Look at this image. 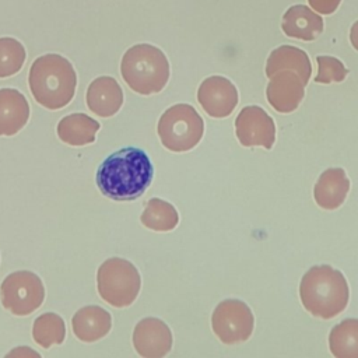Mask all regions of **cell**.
Here are the masks:
<instances>
[{
  "instance_id": "cell-26",
  "label": "cell",
  "mask_w": 358,
  "mask_h": 358,
  "mask_svg": "<svg viewBox=\"0 0 358 358\" xmlns=\"http://www.w3.org/2000/svg\"><path fill=\"white\" fill-rule=\"evenodd\" d=\"M350 42L352 48L358 52V20L350 28Z\"/></svg>"
},
{
  "instance_id": "cell-2",
  "label": "cell",
  "mask_w": 358,
  "mask_h": 358,
  "mask_svg": "<svg viewBox=\"0 0 358 358\" xmlns=\"http://www.w3.org/2000/svg\"><path fill=\"white\" fill-rule=\"evenodd\" d=\"M29 91L46 109L56 110L70 103L76 94L77 74L73 64L57 53H48L34 60L28 74Z\"/></svg>"
},
{
  "instance_id": "cell-24",
  "label": "cell",
  "mask_w": 358,
  "mask_h": 358,
  "mask_svg": "<svg viewBox=\"0 0 358 358\" xmlns=\"http://www.w3.org/2000/svg\"><path fill=\"white\" fill-rule=\"evenodd\" d=\"M316 63H317V76L315 77V83L317 84L341 83L348 74V69L337 57L317 56Z\"/></svg>"
},
{
  "instance_id": "cell-15",
  "label": "cell",
  "mask_w": 358,
  "mask_h": 358,
  "mask_svg": "<svg viewBox=\"0 0 358 358\" xmlns=\"http://www.w3.org/2000/svg\"><path fill=\"white\" fill-rule=\"evenodd\" d=\"M350 179L343 168H329L323 171L313 187L316 204L323 210H336L347 199Z\"/></svg>"
},
{
  "instance_id": "cell-14",
  "label": "cell",
  "mask_w": 358,
  "mask_h": 358,
  "mask_svg": "<svg viewBox=\"0 0 358 358\" xmlns=\"http://www.w3.org/2000/svg\"><path fill=\"white\" fill-rule=\"evenodd\" d=\"M323 28L324 22L320 14L305 4L291 6L281 20L282 32L301 41H315L323 32Z\"/></svg>"
},
{
  "instance_id": "cell-9",
  "label": "cell",
  "mask_w": 358,
  "mask_h": 358,
  "mask_svg": "<svg viewBox=\"0 0 358 358\" xmlns=\"http://www.w3.org/2000/svg\"><path fill=\"white\" fill-rule=\"evenodd\" d=\"M235 134L243 147L260 145L271 150L275 141V124L263 108L249 105L242 108L235 119Z\"/></svg>"
},
{
  "instance_id": "cell-16",
  "label": "cell",
  "mask_w": 358,
  "mask_h": 358,
  "mask_svg": "<svg viewBox=\"0 0 358 358\" xmlns=\"http://www.w3.org/2000/svg\"><path fill=\"white\" fill-rule=\"evenodd\" d=\"M71 327L78 340L92 343L109 333L112 327V316L106 309L98 305H88L74 313Z\"/></svg>"
},
{
  "instance_id": "cell-17",
  "label": "cell",
  "mask_w": 358,
  "mask_h": 358,
  "mask_svg": "<svg viewBox=\"0 0 358 358\" xmlns=\"http://www.w3.org/2000/svg\"><path fill=\"white\" fill-rule=\"evenodd\" d=\"M29 119L27 98L14 88L0 90V136L17 134Z\"/></svg>"
},
{
  "instance_id": "cell-1",
  "label": "cell",
  "mask_w": 358,
  "mask_h": 358,
  "mask_svg": "<svg viewBox=\"0 0 358 358\" xmlns=\"http://www.w3.org/2000/svg\"><path fill=\"white\" fill-rule=\"evenodd\" d=\"M152 176L154 166L147 152L137 147H124L102 161L95 180L108 199L131 201L147 190Z\"/></svg>"
},
{
  "instance_id": "cell-12",
  "label": "cell",
  "mask_w": 358,
  "mask_h": 358,
  "mask_svg": "<svg viewBox=\"0 0 358 358\" xmlns=\"http://www.w3.org/2000/svg\"><path fill=\"white\" fill-rule=\"evenodd\" d=\"M305 95V84L292 70H280L270 77L266 98L271 108L280 113L294 112Z\"/></svg>"
},
{
  "instance_id": "cell-4",
  "label": "cell",
  "mask_w": 358,
  "mask_h": 358,
  "mask_svg": "<svg viewBox=\"0 0 358 358\" xmlns=\"http://www.w3.org/2000/svg\"><path fill=\"white\" fill-rule=\"evenodd\" d=\"M169 73L165 53L150 43L129 48L120 62V74L124 83L141 95L161 92L169 80Z\"/></svg>"
},
{
  "instance_id": "cell-6",
  "label": "cell",
  "mask_w": 358,
  "mask_h": 358,
  "mask_svg": "<svg viewBox=\"0 0 358 358\" xmlns=\"http://www.w3.org/2000/svg\"><path fill=\"white\" fill-rule=\"evenodd\" d=\"M101 298L115 308L130 306L141 288V277L136 266L122 257L105 260L96 273Z\"/></svg>"
},
{
  "instance_id": "cell-10",
  "label": "cell",
  "mask_w": 358,
  "mask_h": 358,
  "mask_svg": "<svg viewBox=\"0 0 358 358\" xmlns=\"http://www.w3.org/2000/svg\"><path fill=\"white\" fill-rule=\"evenodd\" d=\"M238 90L228 78L211 76L201 81L197 90V101L203 110L215 119L229 116L238 105Z\"/></svg>"
},
{
  "instance_id": "cell-3",
  "label": "cell",
  "mask_w": 358,
  "mask_h": 358,
  "mask_svg": "<svg viewBox=\"0 0 358 358\" xmlns=\"http://www.w3.org/2000/svg\"><path fill=\"white\" fill-rule=\"evenodd\" d=\"M299 298L310 315L331 319L347 308L348 282L341 271L329 264L313 266L301 280Z\"/></svg>"
},
{
  "instance_id": "cell-8",
  "label": "cell",
  "mask_w": 358,
  "mask_h": 358,
  "mask_svg": "<svg viewBox=\"0 0 358 358\" xmlns=\"http://www.w3.org/2000/svg\"><path fill=\"white\" fill-rule=\"evenodd\" d=\"M253 326V313L241 299L231 298L220 302L211 315L214 334L228 345L246 341L252 336Z\"/></svg>"
},
{
  "instance_id": "cell-22",
  "label": "cell",
  "mask_w": 358,
  "mask_h": 358,
  "mask_svg": "<svg viewBox=\"0 0 358 358\" xmlns=\"http://www.w3.org/2000/svg\"><path fill=\"white\" fill-rule=\"evenodd\" d=\"M32 337L35 343L43 348L62 344L66 337L64 320L53 312L38 316L32 326Z\"/></svg>"
},
{
  "instance_id": "cell-13",
  "label": "cell",
  "mask_w": 358,
  "mask_h": 358,
  "mask_svg": "<svg viewBox=\"0 0 358 358\" xmlns=\"http://www.w3.org/2000/svg\"><path fill=\"white\" fill-rule=\"evenodd\" d=\"M85 101L91 112L101 117H110L123 105V91L113 77L101 76L88 85Z\"/></svg>"
},
{
  "instance_id": "cell-19",
  "label": "cell",
  "mask_w": 358,
  "mask_h": 358,
  "mask_svg": "<svg viewBox=\"0 0 358 358\" xmlns=\"http://www.w3.org/2000/svg\"><path fill=\"white\" fill-rule=\"evenodd\" d=\"M99 123L85 113H71L57 123L59 138L73 147L87 145L95 141Z\"/></svg>"
},
{
  "instance_id": "cell-7",
  "label": "cell",
  "mask_w": 358,
  "mask_h": 358,
  "mask_svg": "<svg viewBox=\"0 0 358 358\" xmlns=\"http://www.w3.org/2000/svg\"><path fill=\"white\" fill-rule=\"evenodd\" d=\"M0 295L1 303L8 312L15 316H27L42 305L45 287L35 273L20 270L3 280Z\"/></svg>"
},
{
  "instance_id": "cell-5",
  "label": "cell",
  "mask_w": 358,
  "mask_h": 358,
  "mask_svg": "<svg viewBox=\"0 0 358 358\" xmlns=\"http://www.w3.org/2000/svg\"><path fill=\"white\" fill-rule=\"evenodd\" d=\"M162 145L173 152L193 150L204 134V122L189 103H176L168 108L157 126Z\"/></svg>"
},
{
  "instance_id": "cell-21",
  "label": "cell",
  "mask_w": 358,
  "mask_h": 358,
  "mask_svg": "<svg viewBox=\"0 0 358 358\" xmlns=\"http://www.w3.org/2000/svg\"><path fill=\"white\" fill-rule=\"evenodd\" d=\"M140 220L141 224L148 229L157 232H168L176 228L179 224V214L171 203L158 197H152L147 201Z\"/></svg>"
},
{
  "instance_id": "cell-11",
  "label": "cell",
  "mask_w": 358,
  "mask_h": 358,
  "mask_svg": "<svg viewBox=\"0 0 358 358\" xmlns=\"http://www.w3.org/2000/svg\"><path fill=\"white\" fill-rule=\"evenodd\" d=\"M172 331L169 326L158 317L141 319L133 331V345L138 355L144 358H162L172 348Z\"/></svg>"
},
{
  "instance_id": "cell-18",
  "label": "cell",
  "mask_w": 358,
  "mask_h": 358,
  "mask_svg": "<svg viewBox=\"0 0 358 358\" xmlns=\"http://www.w3.org/2000/svg\"><path fill=\"white\" fill-rule=\"evenodd\" d=\"M280 70L295 71L305 85L312 76V64L308 53L292 45L278 46L268 55L266 62V76L270 78Z\"/></svg>"
},
{
  "instance_id": "cell-23",
  "label": "cell",
  "mask_w": 358,
  "mask_h": 358,
  "mask_svg": "<svg viewBox=\"0 0 358 358\" xmlns=\"http://www.w3.org/2000/svg\"><path fill=\"white\" fill-rule=\"evenodd\" d=\"M27 53L22 43L14 38H0V78L17 74L25 62Z\"/></svg>"
},
{
  "instance_id": "cell-20",
  "label": "cell",
  "mask_w": 358,
  "mask_h": 358,
  "mask_svg": "<svg viewBox=\"0 0 358 358\" xmlns=\"http://www.w3.org/2000/svg\"><path fill=\"white\" fill-rule=\"evenodd\" d=\"M329 348L336 358H358V319H344L329 334Z\"/></svg>"
},
{
  "instance_id": "cell-25",
  "label": "cell",
  "mask_w": 358,
  "mask_h": 358,
  "mask_svg": "<svg viewBox=\"0 0 358 358\" xmlns=\"http://www.w3.org/2000/svg\"><path fill=\"white\" fill-rule=\"evenodd\" d=\"M308 3L310 8L315 10L316 13L323 15H330L338 8L341 0H308Z\"/></svg>"
}]
</instances>
